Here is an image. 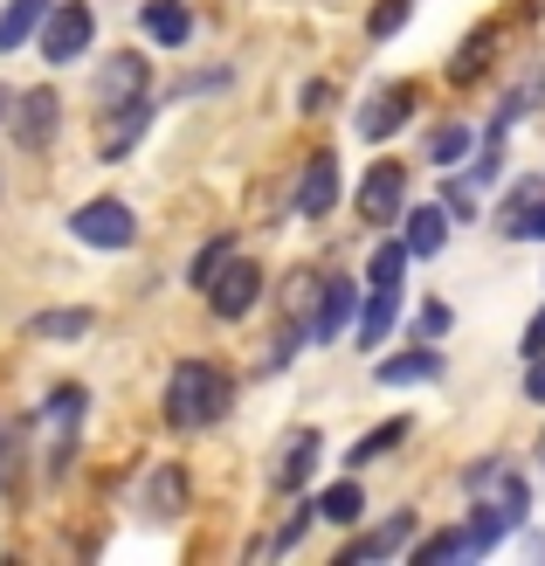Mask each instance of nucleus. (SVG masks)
<instances>
[{
	"mask_svg": "<svg viewBox=\"0 0 545 566\" xmlns=\"http://www.w3.org/2000/svg\"><path fill=\"white\" fill-rule=\"evenodd\" d=\"M228 415V374L214 359H180L174 380H166V421L174 429H208Z\"/></svg>",
	"mask_w": 545,
	"mask_h": 566,
	"instance_id": "f257e3e1",
	"label": "nucleus"
},
{
	"mask_svg": "<svg viewBox=\"0 0 545 566\" xmlns=\"http://www.w3.org/2000/svg\"><path fill=\"white\" fill-rule=\"evenodd\" d=\"M70 235H76L83 249H132V242H138V214H132L125 201H111V193H97V201H83V208L70 214Z\"/></svg>",
	"mask_w": 545,
	"mask_h": 566,
	"instance_id": "f03ea898",
	"label": "nucleus"
},
{
	"mask_svg": "<svg viewBox=\"0 0 545 566\" xmlns=\"http://www.w3.org/2000/svg\"><path fill=\"white\" fill-rule=\"evenodd\" d=\"M35 28H42V63H76V55L91 49V28H97V14L83 8V0H63V8L49 0V14H42Z\"/></svg>",
	"mask_w": 545,
	"mask_h": 566,
	"instance_id": "7ed1b4c3",
	"label": "nucleus"
},
{
	"mask_svg": "<svg viewBox=\"0 0 545 566\" xmlns=\"http://www.w3.org/2000/svg\"><path fill=\"white\" fill-rule=\"evenodd\" d=\"M408 118H415V83H380V91L359 104V125L353 132L366 138V146H380V138H394Z\"/></svg>",
	"mask_w": 545,
	"mask_h": 566,
	"instance_id": "20e7f679",
	"label": "nucleus"
},
{
	"mask_svg": "<svg viewBox=\"0 0 545 566\" xmlns=\"http://www.w3.org/2000/svg\"><path fill=\"white\" fill-rule=\"evenodd\" d=\"M200 297L214 304V318H249V311H255V297H263V270L228 256V263L214 270V283H208Z\"/></svg>",
	"mask_w": 545,
	"mask_h": 566,
	"instance_id": "39448f33",
	"label": "nucleus"
},
{
	"mask_svg": "<svg viewBox=\"0 0 545 566\" xmlns=\"http://www.w3.org/2000/svg\"><path fill=\"white\" fill-rule=\"evenodd\" d=\"M325 457V436L318 429H291L276 442V463H270V491H304L311 484V470H318Z\"/></svg>",
	"mask_w": 545,
	"mask_h": 566,
	"instance_id": "423d86ee",
	"label": "nucleus"
},
{
	"mask_svg": "<svg viewBox=\"0 0 545 566\" xmlns=\"http://www.w3.org/2000/svg\"><path fill=\"white\" fill-rule=\"evenodd\" d=\"M153 91V70H146V55L138 49H118V55H104V70H97V104H132V97H146Z\"/></svg>",
	"mask_w": 545,
	"mask_h": 566,
	"instance_id": "0eeeda50",
	"label": "nucleus"
},
{
	"mask_svg": "<svg viewBox=\"0 0 545 566\" xmlns=\"http://www.w3.org/2000/svg\"><path fill=\"white\" fill-rule=\"evenodd\" d=\"M400 201H408V174H400L394 159H380L359 180V214L373 221V229H387V221H400Z\"/></svg>",
	"mask_w": 545,
	"mask_h": 566,
	"instance_id": "6e6552de",
	"label": "nucleus"
},
{
	"mask_svg": "<svg viewBox=\"0 0 545 566\" xmlns=\"http://www.w3.org/2000/svg\"><path fill=\"white\" fill-rule=\"evenodd\" d=\"M338 208V159L332 153H311L304 174H297V214L304 221H325Z\"/></svg>",
	"mask_w": 545,
	"mask_h": 566,
	"instance_id": "1a4fd4ad",
	"label": "nucleus"
},
{
	"mask_svg": "<svg viewBox=\"0 0 545 566\" xmlns=\"http://www.w3.org/2000/svg\"><path fill=\"white\" fill-rule=\"evenodd\" d=\"M55 118H63V104H55L49 83H35V91H21V104H14V138L28 153H42L55 138Z\"/></svg>",
	"mask_w": 545,
	"mask_h": 566,
	"instance_id": "9d476101",
	"label": "nucleus"
},
{
	"mask_svg": "<svg viewBox=\"0 0 545 566\" xmlns=\"http://www.w3.org/2000/svg\"><path fill=\"white\" fill-rule=\"evenodd\" d=\"M353 283H318V304H311L304 311V338H311V346H332V338L338 332H346V318H353Z\"/></svg>",
	"mask_w": 545,
	"mask_h": 566,
	"instance_id": "9b49d317",
	"label": "nucleus"
},
{
	"mask_svg": "<svg viewBox=\"0 0 545 566\" xmlns=\"http://www.w3.org/2000/svg\"><path fill=\"white\" fill-rule=\"evenodd\" d=\"M187 497H193L187 470H180V463H159L146 484H138V512H146V518H180V512H187Z\"/></svg>",
	"mask_w": 545,
	"mask_h": 566,
	"instance_id": "f8f14e48",
	"label": "nucleus"
},
{
	"mask_svg": "<svg viewBox=\"0 0 545 566\" xmlns=\"http://www.w3.org/2000/svg\"><path fill=\"white\" fill-rule=\"evenodd\" d=\"M415 539V512H394L387 525H373V532H359V539L338 553V566H359V559H394L400 546Z\"/></svg>",
	"mask_w": 545,
	"mask_h": 566,
	"instance_id": "ddd939ff",
	"label": "nucleus"
},
{
	"mask_svg": "<svg viewBox=\"0 0 545 566\" xmlns=\"http://www.w3.org/2000/svg\"><path fill=\"white\" fill-rule=\"evenodd\" d=\"M146 125H153V91L146 97H132V104H111V132H104V159H125L138 138H146Z\"/></svg>",
	"mask_w": 545,
	"mask_h": 566,
	"instance_id": "4468645a",
	"label": "nucleus"
},
{
	"mask_svg": "<svg viewBox=\"0 0 545 566\" xmlns=\"http://www.w3.org/2000/svg\"><path fill=\"white\" fill-rule=\"evenodd\" d=\"M400 221H408V242H400L408 256H442V242H449V208H442V201L408 208Z\"/></svg>",
	"mask_w": 545,
	"mask_h": 566,
	"instance_id": "2eb2a0df",
	"label": "nucleus"
},
{
	"mask_svg": "<svg viewBox=\"0 0 545 566\" xmlns=\"http://www.w3.org/2000/svg\"><path fill=\"white\" fill-rule=\"evenodd\" d=\"M138 28H146L159 49H180L193 35V14L180 8V0H146V8H138Z\"/></svg>",
	"mask_w": 545,
	"mask_h": 566,
	"instance_id": "dca6fc26",
	"label": "nucleus"
},
{
	"mask_svg": "<svg viewBox=\"0 0 545 566\" xmlns=\"http://www.w3.org/2000/svg\"><path fill=\"white\" fill-rule=\"evenodd\" d=\"M518 525V512H511V504H476L470 512V525H463V559H476V553H491L504 532Z\"/></svg>",
	"mask_w": 545,
	"mask_h": 566,
	"instance_id": "f3484780",
	"label": "nucleus"
},
{
	"mask_svg": "<svg viewBox=\"0 0 545 566\" xmlns=\"http://www.w3.org/2000/svg\"><path fill=\"white\" fill-rule=\"evenodd\" d=\"M436 374H442V353L428 346V338H421L415 353H394V359H380V387H415V380H436Z\"/></svg>",
	"mask_w": 545,
	"mask_h": 566,
	"instance_id": "a211bd4d",
	"label": "nucleus"
},
{
	"mask_svg": "<svg viewBox=\"0 0 545 566\" xmlns=\"http://www.w3.org/2000/svg\"><path fill=\"white\" fill-rule=\"evenodd\" d=\"M491 55H497V28H470V35H463V49L449 55V83H476Z\"/></svg>",
	"mask_w": 545,
	"mask_h": 566,
	"instance_id": "6ab92c4d",
	"label": "nucleus"
},
{
	"mask_svg": "<svg viewBox=\"0 0 545 566\" xmlns=\"http://www.w3.org/2000/svg\"><path fill=\"white\" fill-rule=\"evenodd\" d=\"M97 332V311H35L28 318V338H83Z\"/></svg>",
	"mask_w": 545,
	"mask_h": 566,
	"instance_id": "aec40b11",
	"label": "nucleus"
},
{
	"mask_svg": "<svg viewBox=\"0 0 545 566\" xmlns=\"http://www.w3.org/2000/svg\"><path fill=\"white\" fill-rule=\"evenodd\" d=\"M394 311H400V297H394V291H373V297H366V311H359V346H366V353H373V346H387Z\"/></svg>",
	"mask_w": 545,
	"mask_h": 566,
	"instance_id": "412c9836",
	"label": "nucleus"
},
{
	"mask_svg": "<svg viewBox=\"0 0 545 566\" xmlns=\"http://www.w3.org/2000/svg\"><path fill=\"white\" fill-rule=\"evenodd\" d=\"M42 14H49V0H8V8H0V49H21Z\"/></svg>",
	"mask_w": 545,
	"mask_h": 566,
	"instance_id": "4be33fe9",
	"label": "nucleus"
},
{
	"mask_svg": "<svg viewBox=\"0 0 545 566\" xmlns=\"http://www.w3.org/2000/svg\"><path fill=\"white\" fill-rule=\"evenodd\" d=\"M311 512L332 518V525H359V518H366V497H359V484H332V491L311 497Z\"/></svg>",
	"mask_w": 545,
	"mask_h": 566,
	"instance_id": "5701e85b",
	"label": "nucleus"
},
{
	"mask_svg": "<svg viewBox=\"0 0 545 566\" xmlns=\"http://www.w3.org/2000/svg\"><path fill=\"white\" fill-rule=\"evenodd\" d=\"M228 256H235V235H208V242L193 249V263H187V283H193V291H208L214 270H221Z\"/></svg>",
	"mask_w": 545,
	"mask_h": 566,
	"instance_id": "b1692460",
	"label": "nucleus"
},
{
	"mask_svg": "<svg viewBox=\"0 0 545 566\" xmlns=\"http://www.w3.org/2000/svg\"><path fill=\"white\" fill-rule=\"evenodd\" d=\"M400 442H408V421H387V429H373V436H359V442L346 449V463L366 470L373 457H387V449H400Z\"/></svg>",
	"mask_w": 545,
	"mask_h": 566,
	"instance_id": "393cba45",
	"label": "nucleus"
},
{
	"mask_svg": "<svg viewBox=\"0 0 545 566\" xmlns=\"http://www.w3.org/2000/svg\"><path fill=\"white\" fill-rule=\"evenodd\" d=\"M366 276H373V291H400V276H408V249L380 242V249H373V263H366Z\"/></svg>",
	"mask_w": 545,
	"mask_h": 566,
	"instance_id": "a878e982",
	"label": "nucleus"
},
{
	"mask_svg": "<svg viewBox=\"0 0 545 566\" xmlns=\"http://www.w3.org/2000/svg\"><path fill=\"white\" fill-rule=\"evenodd\" d=\"M538 201H545V187H538V180H525V187H518V193H511V201H504V214H497V235H504V242H518L525 214H532Z\"/></svg>",
	"mask_w": 545,
	"mask_h": 566,
	"instance_id": "bb28decb",
	"label": "nucleus"
},
{
	"mask_svg": "<svg viewBox=\"0 0 545 566\" xmlns=\"http://www.w3.org/2000/svg\"><path fill=\"white\" fill-rule=\"evenodd\" d=\"M408 14H415V0H373V14H366V35H373V42H394L400 28H408Z\"/></svg>",
	"mask_w": 545,
	"mask_h": 566,
	"instance_id": "cd10ccee",
	"label": "nucleus"
},
{
	"mask_svg": "<svg viewBox=\"0 0 545 566\" xmlns=\"http://www.w3.org/2000/svg\"><path fill=\"white\" fill-rule=\"evenodd\" d=\"M470 125H436V132H428V159H436V166H455V159H463L470 153Z\"/></svg>",
	"mask_w": 545,
	"mask_h": 566,
	"instance_id": "c85d7f7f",
	"label": "nucleus"
},
{
	"mask_svg": "<svg viewBox=\"0 0 545 566\" xmlns=\"http://www.w3.org/2000/svg\"><path fill=\"white\" fill-rule=\"evenodd\" d=\"M415 559H421V566H428V559H463V525H455V532H436V539H421Z\"/></svg>",
	"mask_w": 545,
	"mask_h": 566,
	"instance_id": "c756f323",
	"label": "nucleus"
},
{
	"mask_svg": "<svg viewBox=\"0 0 545 566\" xmlns=\"http://www.w3.org/2000/svg\"><path fill=\"white\" fill-rule=\"evenodd\" d=\"M415 332H421V338H442V332H449V304L428 297V304H421V318H415Z\"/></svg>",
	"mask_w": 545,
	"mask_h": 566,
	"instance_id": "7c9ffc66",
	"label": "nucleus"
},
{
	"mask_svg": "<svg viewBox=\"0 0 545 566\" xmlns=\"http://www.w3.org/2000/svg\"><path fill=\"white\" fill-rule=\"evenodd\" d=\"M525 401L545 408V353H532V366H525Z\"/></svg>",
	"mask_w": 545,
	"mask_h": 566,
	"instance_id": "2f4dec72",
	"label": "nucleus"
},
{
	"mask_svg": "<svg viewBox=\"0 0 545 566\" xmlns=\"http://www.w3.org/2000/svg\"><path fill=\"white\" fill-rule=\"evenodd\" d=\"M297 104H304V111H325V104H332V83H325V76H318V83H304Z\"/></svg>",
	"mask_w": 545,
	"mask_h": 566,
	"instance_id": "473e14b6",
	"label": "nucleus"
},
{
	"mask_svg": "<svg viewBox=\"0 0 545 566\" xmlns=\"http://www.w3.org/2000/svg\"><path fill=\"white\" fill-rule=\"evenodd\" d=\"M0 491H14V436L0 429Z\"/></svg>",
	"mask_w": 545,
	"mask_h": 566,
	"instance_id": "72a5a7b5",
	"label": "nucleus"
},
{
	"mask_svg": "<svg viewBox=\"0 0 545 566\" xmlns=\"http://www.w3.org/2000/svg\"><path fill=\"white\" fill-rule=\"evenodd\" d=\"M518 353H525V359H532V353H545V311H538V318L525 325V338H518Z\"/></svg>",
	"mask_w": 545,
	"mask_h": 566,
	"instance_id": "f704fd0d",
	"label": "nucleus"
},
{
	"mask_svg": "<svg viewBox=\"0 0 545 566\" xmlns=\"http://www.w3.org/2000/svg\"><path fill=\"white\" fill-rule=\"evenodd\" d=\"M518 242H545V201L525 214V229H518Z\"/></svg>",
	"mask_w": 545,
	"mask_h": 566,
	"instance_id": "c9c22d12",
	"label": "nucleus"
},
{
	"mask_svg": "<svg viewBox=\"0 0 545 566\" xmlns=\"http://www.w3.org/2000/svg\"><path fill=\"white\" fill-rule=\"evenodd\" d=\"M525 14H532V21H545V0H525Z\"/></svg>",
	"mask_w": 545,
	"mask_h": 566,
	"instance_id": "e433bc0d",
	"label": "nucleus"
},
{
	"mask_svg": "<svg viewBox=\"0 0 545 566\" xmlns=\"http://www.w3.org/2000/svg\"><path fill=\"white\" fill-rule=\"evenodd\" d=\"M538 470H545V449H538Z\"/></svg>",
	"mask_w": 545,
	"mask_h": 566,
	"instance_id": "4c0bfd02",
	"label": "nucleus"
},
{
	"mask_svg": "<svg viewBox=\"0 0 545 566\" xmlns=\"http://www.w3.org/2000/svg\"><path fill=\"white\" fill-rule=\"evenodd\" d=\"M0 111H8V97H0Z\"/></svg>",
	"mask_w": 545,
	"mask_h": 566,
	"instance_id": "58836bf2",
	"label": "nucleus"
}]
</instances>
